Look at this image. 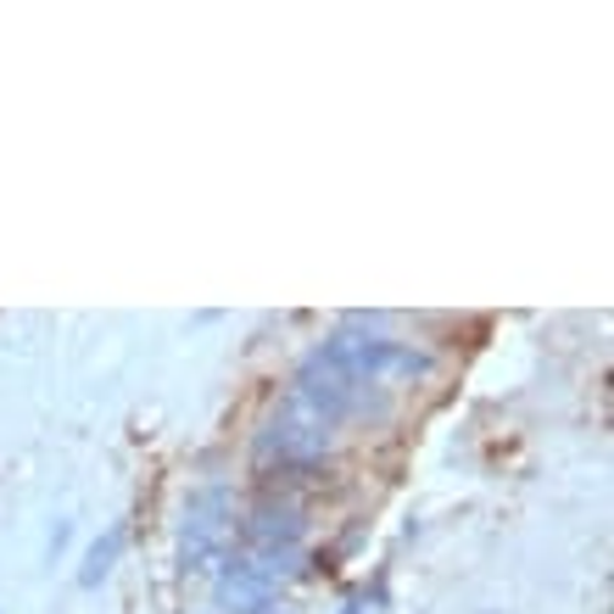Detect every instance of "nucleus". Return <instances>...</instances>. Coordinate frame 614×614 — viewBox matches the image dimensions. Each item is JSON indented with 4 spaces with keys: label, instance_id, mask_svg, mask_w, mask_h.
<instances>
[{
    "label": "nucleus",
    "instance_id": "obj_3",
    "mask_svg": "<svg viewBox=\"0 0 614 614\" xmlns=\"http://www.w3.org/2000/svg\"><path fill=\"white\" fill-rule=\"evenodd\" d=\"M118 548H123V531H107V537L90 548V559H84V575H78V581H84V586H96V581L112 570V553H118Z\"/></svg>",
    "mask_w": 614,
    "mask_h": 614
},
{
    "label": "nucleus",
    "instance_id": "obj_2",
    "mask_svg": "<svg viewBox=\"0 0 614 614\" xmlns=\"http://www.w3.org/2000/svg\"><path fill=\"white\" fill-rule=\"evenodd\" d=\"M324 448H330V424H319L297 402H286L269 419V430H262V442H257V453L262 459H280V470H302V464L324 459Z\"/></svg>",
    "mask_w": 614,
    "mask_h": 614
},
{
    "label": "nucleus",
    "instance_id": "obj_1",
    "mask_svg": "<svg viewBox=\"0 0 614 614\" xmlns=\"http://www.w3.org/2000/svg\"><path fill=\"white\" fill-rule=\"evenodd\" d=\"M224 542H229V497H224L218 486H207V492H196L191 508H185L180 564L202 575V570H213V559L224 553Z\"/></svg>",
    "mask_w": 614,
    "mask_h": 614
}]
</instances>
